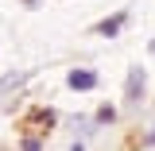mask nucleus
<instances>
[{
  "label": "nucleus",
  "instance_id": "nucleus-6",
  "mask_svg": "<svg viewBox=\"0 0 155 151\" xmlns=\"http://www.w3.org/2000/svg\"><path fill=\"white\" fill-rule=\"evenodd\" d=\"M70 128L78 132V140H93L97 136V120L93 116H70Z\"/></svg>",
  "mask_w": 155,
  "mask_h": 151
},
{
  "label": "nucleus",
  "instance_id": "nucleus-7",
  "mask_svg": "<svg viewBox=\"0 0 155 151\" xmlns=\"http://www.w3.org/2000/svg\"><path fill=\"white\" fill-rule=\"evenodd\" d=\"M116 105H109V101H105V105H97V113H93V120H97V128H109V124H116Z\"/></svg>",
  "mask_w": 155,
  "mask_h": 151
},
{
  "label": "nucleus",
  "instance_id": "nucleus-3",
  "mask_svg": "<svg viewBox=\"0 0 155 151\" xmlns=\"http://www.w3.org/2000/svg\"><path fill=\"white\" fill-rule=\"evenodd\" d=\"M124 23H128V12L120 8V12H113V16L97 19V23H93V35H101V39H116L120 31H124Z\"/></svg>",
  "mask_w": 155,
  "mask_h": 151
},
{
  "label": "nucleus",
  "instance_id": "nucleus-2",
  "mask_svg": "<svg viewBox=\"0 0 155 151\" xmlns=\"http://www.w3.org/2000/svg\"><path fill=\"white\" fill-rule=\"evenodd\" d=\"M97 85H101V74H97L93 66H74V70H66V89H74V93H93Z\"/></svg>",
  "mask_w": 155,
  "mask_h": 151
},
{
  "label": "nucleus",
  "instance_id": "nucleus-5",
  "mask_svg": "<svg viewBox=\"0 0 155 151\" xmlns=\"http://www.w3.org/2000/svg\"><path fill=\"white\" fill-rule=\"evenodd\" d=\"M54 120H58V113H54V109H43V105H35V109L27 113V124H39V128H43V136H47V128H51Z\"/></svg>",
  "mask_w": 155,
  "mask_h": 151
},
{
  "label": "nucleus",
  "instance_id": "nucleus-9",
  "mask_svg": "<svg viewBox=\"0 0 155 151\" xmlns=\"http://www.w3.org/2000/svg\"><path fill=\"white\" fill-rule=\"evenodd\" d=\"M70 151H85V140H74V143H70Z\"/></svg>",
  "mask_w": 155,
  "mask_h": 151
},
{
  "label": "nucleus",
  "instance_id": "nucleus-8",
  "mask_svg": "<svg viewBox=\"0 0 155 151\" xmlns=\"http://www.w3.org/2000/svg\"><path fill=\"white\" fill-rule=\"evenodd\" d=\"M19 151H43V136H23L19 140Z\"/></svg>",
  "mask_w": 155,
  "mask_h": 151
},
{
  "label": "nucleus",
  "instance_id": "nucleus-10",
  "mask_svg": "<svg viewBox=\"0 0 155 151\" xmlns=\"http://www.w3.org/2000/svg\"><path fill=\"white\" fill-rule=\"evenodd\" d=\"M143 143H147V147H155V128H151L147 136H143Z\"/></svg>",
  "mask_w": 155,
  "mask_h": 151
},
{
  "label": "nucleus",
  "instance_id": "nucleus-4",
  "mask_svg": "<svg viewBox=\"0 0 155 151\" xmlns=\"http://www.w3.org/2000/svg\"><path fill=\"white\" fill-rule=\"evenodd\" d=\"M31 77H35V70H8V74H0V101H4L8 93H16L19 85L31 81Z\"/></svg>",
  "mask_w": 155,
  "mask_h": 151
},
{
  "label": "nucleus",
  "instance_id": "nucleus-11",
  "mask_svg": "<svg viewBox=\"0 0 155 151\" xmlns=\"http://www.w3.org/2000/svg\"><path fill=\"white\" fill-rule=\"evenodd\" d=\"M19 4H27V8H39V4H43V0H19Z\"/></svg>",
  "mask_w": 155,
  "mask_h": 151
},
{
  "label": "nucleus",
  "instance_id": "nucleus-1",
  "mask_svg": "<svg viewBox=\"0 0 155 151\" xmlns=\"http://www.w3.org/2000/svg\"><path fill=\"white\" fill-rule=\"evenodd\" d=\"M143 93H147V70L136 62L124 74V109H140L143 105Z\"/></svg>",
  "mask_w": 155,
  "mask_h": 151
},
{
  "label": "nucleus",
  "instance_id": "nucleus-12",
  "mask_svg": "<svg viewBox=\"0 0 155 151\" xmlns=\"http://www.w3.org/2000/svg\"><path fill=\"white\" fill-rule=\"evenodd\" d=\"M147 54H155V39H147Z\"/></svg>",
  "mask_w": 155,
  "mask_h": 151
}]
</instances>
